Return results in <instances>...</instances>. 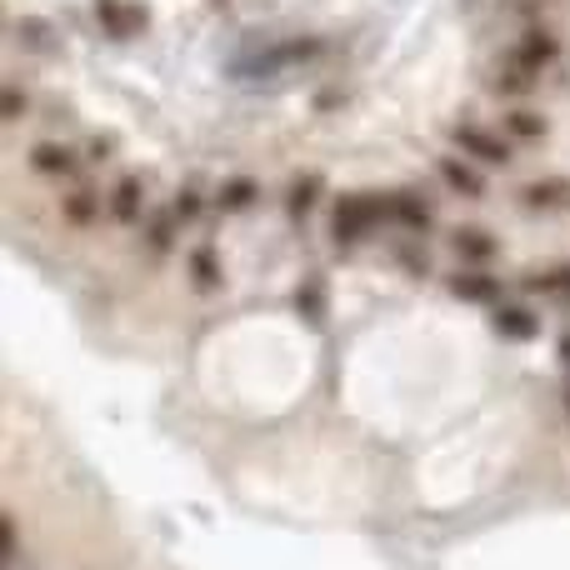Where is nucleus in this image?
<instances>
[{
    "instance_id": "1",
    "label": "nucleus",
    "mask_w": 570,
    "mask_h": 570,
    "mask_svg": "<svg viewBox=\"0 0 570 570\" xmlns=\"http://www.w3.org/2000/svg\"><path fill=\"white\" fill-rule=\"evenodd\" d=\"M556 66V40L551 30H525L511 50H501L491 66V90L505 100H525L546 80V70Z\"/></svg>"
},
{
    "instance_id": "2",
    "label": "nucleus",
    "mask_w": 570,
    "mask_h": 570,
    "mask_svg": "<svg viewBox=\"0 0 570 570\" xmlns=\"http://www.w3.org/2000/svg\"><path fill=\"white\" fill-rule=\"evenodd\" d=\"M375 226H385V196H375V190H365V196H361V190H351V196H335L331 216H325V236H331L341 250L371 240Z\"/></svg>"
},
{
    "instance_id": "3",
    "label": "nucleus",
    "mask_w": 570,
    "mask_h": 570,
    "mask_svg": "<svg viewBox=\"0 0 570 570\" xmlns=\"http://www.w3.org/2000/svg\"><path fill=\"white\" fill-rule=\"evenodd\" d=\"M451 146H455V156H465L471 166H511V156H515V140L495 126H481V120H461V126L451 130Z\"/></svg>"
},
{
    "instance_id": "4",
    "label": "nucleus",
    "mask_w": 570,
    "mask_h": 570,
    "mask_svg": "<svg viewBox=\"0 0 570 570\" xmlns=\"http://www.w3.org/2000/svg\"><path fill=\"white\" fill-rule=\"evenodd\" d=\"M26 170L30 176H40L46 186H70V180H80V170H86V160H80V146H66V140H30L26 146Z\"/></svg>"
},
{
    "instance_id": "5",
    "label": "nucleus",
    "mask_w": 570,
    "mask_h": 570,
    "mask_svg": "<svg viewBox=\"0 0 570 570\" xmlns=\"http://www.w3.org/2000/svg\"><path fill=\"white\" fill-rule=\"evenodd\" d=\"M100 216H106V190H96L86 176L60 186V220L70 230H96Z\"/></svg>"
},
{
    "instance_id": "6",
    "label": "nucleus",
    "mask_w": 570,
    "mask_h": 570,
    "mask_svg": "<svg viewBox=\"0 0 570 570\" xmlns=\"http://www.w3.org/2000/svg\"><path fill=\"white\" fill-rule=\"evenodd\" d=\"M106 216L116 220V226H126V230H136L140 220H150L146 216V180H140V176H116V180H110Z\"/></svg>"
},
{
    "instance_id": "7",
    "label": "nucleus",
    "mask_w": 570,
    "mask_h": 570,
    "mask_svg": "<svg viewBox=\"0 0 570 570\" xmlns=\"http://www.w3.org/2000/svg\"><path fill=\"white\" fill-rule=\"evenodd\" d=\"M521 291L531 295V301L570 305V261H535L521 276Z\"/></svg>"
},
{
    "instance_id": "8",
    "label": "nucleus",
    "mask_w": 570,
    "mask_h": 570,
    "mask_svg": "<svg viewBox=\"0 0 570 570\" xmlns=\"http://www.w3.org/2000/svg\"><path fill=\"white\" fill-rule=\"evenodd\" d=\"M445 240H451L455 266H485V271H491L495 256H501V240H495L485 226H455Z\"/></svg>"
},
{
    "instance_id": "9",
    "label": "nucleus",
    "mask_w": 570,
    "mask_h": 570,
    "mask_svg": "<svg viewBox=\"0 0 570 570\" xmlns=\"http://www.w3.org/2000/svg\"><path fill=\"white\" fill-rule=\"evenodd\" d=\"M385 226L405 230V236H431L435 216L415 190H391V196H385Z\"/></svg>"
},
{
    "instance_id": "10",
    "label": "nucleus",
    "mask_w": 570,
    "mask_h": 570,
    "mask_svg": "<svg viewBox=\"0 0 570 570\" xmlns=\"http://www.w3.org/2000/svg\"><path fill=\"white\" fill-rule=\"evenodd\" d=\"M445 285H451L461 301H471V305H505L501 301V281H495V271H485V266H455V271H445Z\"/></svg>"
},
{
    "instance_id": "11",
    "label": "nucleus",
    "mask_w": 570,
    "mask_h": 570,
    "mask_svg": "<svg viewBox=\"0 0 570 570\" xmlns=\"http://www.w3.org/2000/svg\"><path fill=\"white\" fill-rule=\"evenodd\" d=\"M435 176H441L461 200H485V196H491V186H485V170L471 166L465 156H441V160H435Z\"/></svg>"
},
{
    "instance_id": "12",
    "label": "nucleus",
    "mask_w": 570,
    "mask_h": 570,
    "mask_svg": "<svg viewBox=\"0 0 570 570\" xmlns=\"http://www.w3.org/2000/svg\"><path fill=\"white\" fill-rule=\"evenodd\" d=\"M515 206L535 210V216H551V210H570V180L566 176H541L531 186L515 190Z\"/></svg>"
},
{
    "instance_id": "13",
    "label": "nucleus",
    "mask_w": 570,
    "mask_h": 570,
    "mask_svg": "<svg viewBox=\"0 0 570 570\" xmlns=\"http://www.w3.org/2000/svg\"><path fill=\"white\" fill-rule=\"evenodd\" d=\"M321 196H325V180L311 176V170H301V176L285 186V216H291L295 226H305V220L321 210Z\"/></svg>"
},
{
    "instance_id": "14",
    "label": "nucleus",
    "mask_w": 570,
    "mask_h": 570,
    "mask_svg": "<svg viewBox=\"0 0 570 570\" xmlns=\"http://www.w3.org/2000/svg\"><path fill=\"white\" fill-rule=\"evenodd\" d=\"M495 331L501 335H515V341H531L535 331H541V315L531 311V305H495Z\"/></svg>"
},
{
    "instance_id": "15",
    "label": "nucleus",
    "mask_w": 570,
    "mask_h": 570,
    "mask_svg": "<svg viewBox=\"0 0 570 570\" xmlns=\"http://www.w3.org/2000/svg\"><path fill=\"white\" fill-rule=\"evenodd\" d=\"M180 226H186V220H180L176 210H156V216L146 220V250H150V256H170Z\"/></svg>"
},
{
    "instance_id": "16",
    "label": "nucleus",
    "mask_w": 570,
    "mask_h": 570,
    "mask_svg": "<svg viewBox=\"0 0 570 570\" xmlns=\"http://www.w3.org/2000/svg\"><path fill=\"white\" fill-rule=\"evenodd\" d=\"M190 285H196V291H220V285H226V271H220V256L210 246H196L190 250Z\"/></svg>"
},
{
    "instance_id": "17",
    "label": "nucleus",
    "mask_w": 570,
    "mask_h": 570,
    "mask_svg": "<svg viewBox=\"0 0 570 570\" xmlns=\"http://www.w3.org/2000/svg\"><path fill=\"white\" fill-rule=\"evenodd\" d=\"M505 136L521 140V146H531V140H546V116L531 106H511L505 110Z\"/></svg>"
},
{
    "instance_id": "18",
    "label": "nucleus",
    "mask_w": 570,
    "mask_h": 570,
    "mask_svg": "<svg viewBox=\"0 0 570 570\" xmlns=\"http://www.w3.org/2000/svg\"><path fill=\"white\" fill-rule=\"evenodd\" d=\"M256 196H261V180L256 176H226V180H220V190H216L220 210H250V206H256Z\"/></svg>"
},
{
    "instance_id": "19",
    "label": "nucleus",
    "mask_w": 570,
    "mask_h": 570,
    "mask_svg": "<svg viewBox=\"0 0 570 570\" xmlns=\"http://www.w3.org/2000/svg\"><path fill=\"white\" fill-rule=\"evenodd\" d=\"M100 20H106V30H126L120 20H130V26H146V6H136V0H96Z\"/></svg>"
},
{
    "instance_id": "20",
    "label": "nucleus",
    "mask_w": 570,
    "mask_h": 570,
    "mask_svg": "<svg viewBox=\"0 0 570 570\" xmlns=\"http://www.w3.org/2000/svg\"><path fill=\"white\" fill-rule=\"evenodd\" d=\"M30 106H36L30 90L20 86V80H6V90H0V120H6V126H20V120L30 116Z\"/></svg>"
},
{
    "instance_id": "21",
    "label": "nucleus",
    "mask_w": 570,
    "mask_h": 570,
    "mask_svg": "<svg viewBox=\"0 0 570 570\" xmlns=\"http://www.w3.org/2000/svg\"><path fill=\"white\" fill-rule=\"evenodd\" d=\"M206 206H210V190H206V180H186V186L176 190V216L180 220H196V216H206Z\"/></svg>"
},
{
    "instance_id": "22",
    "label": "nucleus",
    "mask_w": 570,
    "mask_h": 570,
    "mask_svg": "<svg viewBox=\"0 0 570 570\" xmlns=\"http://www.w3.org/2000/svg\"><path fill=\"white\" fill-rule=\"evenodd\" d=\"M80 160H86V166H100V160H110V136H90L86 150H80Z\"/></svg>"
},
{
    "instance_id": "23",
    "label": "nucleus",
    "mask_w": 570,
    "mask_h": 570,
    "mask_svg": "<svg viewBox=\"0 0 570 570\" xmlns=\"http://www.w3.org/2000/svg\"><path fill=\"white\" fill-rule=\"evenodd\" d=\"M561 355H566V361H570V335H566V341H561Z\"/></svg>"
}]
</instances>
